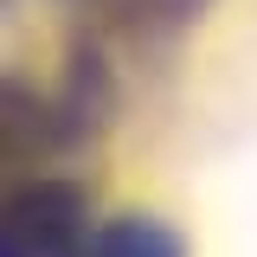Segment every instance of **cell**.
<instances>
[{
  "label": "cell",
  "instance_id": "obj_1",
  "mask_svg": "<svg viewBox=\"0 0 257 257\" xmlns=\"http://www.w3.org/2000/svg\"><path fill=\"white\" fill-rule=\"evenodd\" d=\"M0 257H90L84 193L64 180H32L0 212Z\"/></svg>",
  "mask_w": 257,
  "mask_h": 257
},
{
  "label": "cell",
  "instance_id": "obj_2",
  "mask_svg": "<svg viewBox=\"0 0 257 257\" xmlns=\"http://www.w3.org/2000/svg\"><path fill=\"white\" fill-rule=\"evenodd\" d=\"M90 257H180V244L155 219H116L90 238Z\"/></svg>",
  "mask_w": 257,
  "mask_h": 257
},
{
  "label": "cell",
  "instance_id": "obj_3",
  "mask_svg": "<svg viewBox=\"0 0 257 257\" xmlns=\"http://www.w3.org/2000/svg\"><path fill=\"white\" fill-rule=\"evenodd\" d=\"M135 7V20H155V26H180V20H193L206 0H128Z\"/></svg>",
  "mask_w": 257,
  "mask_h": 257
}]
</instances>
